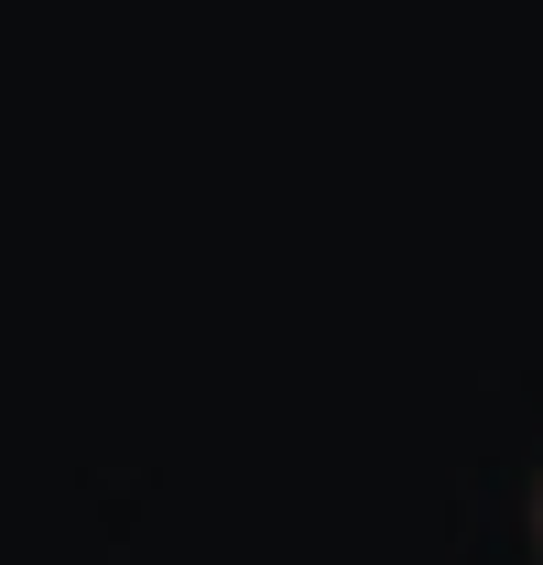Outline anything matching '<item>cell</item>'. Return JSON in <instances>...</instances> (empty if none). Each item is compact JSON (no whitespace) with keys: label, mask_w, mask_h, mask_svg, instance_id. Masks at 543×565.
I'll return each mask as SVG.
<instances>
[{"label":"cell","mask_w":543,"mask_h":565,"mask_svg":"<svg viewBox=\"0 0 543 565\" xmlns=\"http://www.w3.org/2000/svg\"><path fill=\"white\" fill-rule=\"evenodd\" d=\"M533 555H543V479H533Z\"/></svg>","instance_id":"1"}]
</instances>
